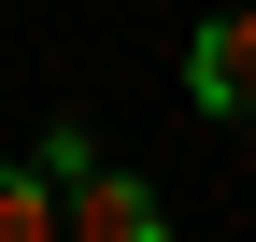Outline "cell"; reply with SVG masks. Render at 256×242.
Instances as JSON below:
<instances>
[{
  "label": "cell",
  "instance_id": "cell-1",
  "mask_svg": "<svg viewBox=\"0 0 256 242\" xmlns=\"http://www.w3.org/2000/svg\"><path fill=\"white\" fill-rule=\"evenodd\" d=\"M156 228H171V200H156L142 171H114V157L57 171V242H156Z\"/></svg>",
  "mask_w": 256,
  "mask_h": 242
},
{
  "label": "cell",
  "instance_id": "cell-2",
  "mask_svg": "<svg viewBox=\"0 0 256 242\" xmlns=\"http://www.w3.org/2000/svg\"><path fill=\"white\" fill-rule=\"evenodd\" d=\"M185 100L200 114H256V14H214L185 43Z\"/></svg>",
  "mask_w": 256,
  "mask_h": 242
},
{
  "label": "cell",
  "instance_id": "cell-3",
  "mask_svg": "<svg viewBox=\"0 0 256 242\" xmlns=\"http://www.w3.org/2000/svg\"><path fill=\"white\" fill-rule=\"evenodd\" d=\"M0 242H57V186H43V157H0Z\"/></svg>",
  "mask_w": 256,
  "mask_h": 242
}]
</instances>
